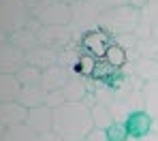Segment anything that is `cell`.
I'll return each mask as SVG.
<instances>
[{
	"mask_svg": "<svg viewBox=\"0 0 158 141\" xmlns=\"http://www.w3.org/2000/svg\"><path fill=\"white\" fill-rule=\"evenodd\" d=\"M92 128V109L85 103H64L53 109V131L64 141H83Z\"/></svg>",
	"mask_w": 158,
	"mask_h": 141,
	"instance_id": "6da1fadb",
	"label": "cell"
},
{
	"mask_svg": "<svg viewBox=\"0 0 158 141\" xmlns=\"http://www.w3.org/2000/svg\"><path fill=\"white\" fill-rule=\"evenodd\" d=\"M73 9V19H71V30H73V39L81 43V39L88 32L101 28V6L98 0H75L71 4Z\"/></svg>",
	"mask_w": 158,
	"mask_h": 141,
	"instance_id": "7a4b0ae2",
	"label": "cell"
},
{
	"mask_svg": "<svg viewBox=\"0 0 158 141\" xmlns=\"http://www.w3.org/2000/svg\"><path fill=\"white\" fill-rule=\"evenodd\" d=\"M137 24H139V9H135L131 4L107 9L101 13V30H105L111 36L135 32Z\"/></svg>",
	"mask_w": 158,
	"mask_h": 141,
	"instance_id": "3957f363",
	"label": "cell"
},
{
	"mask_svg": "<svg viewBox=\"0 0 158 141\" xmlns=\"http://www.w3.org/2000/svg\"><path fill=\"white\" fill-rule=\"evenodd\" d=\"M30 17L26 0H0V30L6 34L28 26Z\"/></svg>",
	"mask_w": 158,
	"mask_h": 141,
	"instance_id": "277c9868",
	"label": "cell"
},
{
	"mask_svg": "<svg viewBox=\"0 0 158 141\" xmlns=\"http://www.w3.org/2000/svg\"><path fill=\"white\" fill-rule=\"evenodd\" d=\"M39 43L45 45V47H52L56 52L64 49L66 45H71L75 39H73V30L71 26H41L39 32Z\"/></svg>",
	"mask_w": 158,
	"mask_h": 141,
	"instance_id": "5b68a950",
	"label": "cell"
},
{
	"mask_svg": "<svg viewBox=\"0 0 158 141\" xmlns=\"http://www.w3.org/2000/svg\"><path fill=\"white\" fill-rule=\"evenodd\" d=\"M24 64H28V60L26 54L19 47H15L11 41L0 45V73H13L15 75Z\"/></svg>",
	"mask_w": 158,
	"mask_h": 141,
	"instance_id": "8992f818",
	"label": "cell"
},
{
	"mask_svg": "<svg viewBox=\"0 0 158 141\" xmlns=\"http://www.w3.org/2000/svg\"><path fill=\"white\" fill-rule=\"evenodd\" d=\"M111 43H113L111 34H107L105 30L98 28V30H94V32H88L81 39V49L88 52V54H92V56H96V58H105L107 47Z\"/></svg>",
	"mask_w": 158,
	"mask_h": 141,
	"instance_id": "52a82bcc",
	"label": "cell"
},
{
	"mask_svg": "<svg viewBox=\"0 0 158 141\" xmlns=\"http://www.w3.org/2000/svg\"><path fill=\"white\" fill-rule=\"evenodd\" d=\"M26 124L34 131V133H36V135L53 131V109H49L47 105H41V107L28 109Z\"/></svg>",
	"mask_w": 158,
	"mask_h": 141,
	"instance_id": "ba28073f",
	"label": "cell"
},
{
	"mask_svg": "<svg viewBox=\"0 0 158 141\" xmlns=\"http://www.w3.org/2000/svg\"><path fill=\"white\" fill-rule=\"evenodd\" d=\"M28 120V107H24L19 101H6L0 103V124L2 126H17L26 124Z\"/></svg>",
	"mask_w": 158,
	"mask_h": 141,
	"instance_id": "9c48e42d",
	"label": "cell"
},
{
	"mask_svg": "<svg viewBox=\"0 0 158 141\" xmlns=\"http://www.w3.org/2000/svg\"><path fill=\"white\" fill-rule=\"evenodd\" d=\"M64 92V98L66 103H83V98L88 96L90 92V84H88V77L79 75L77 71L71 75V79L66 81V85L62 88Z\"/></svg>",
	"mask_w": 158,
	"mask_h": 141,
	"instance_id": "30bf717a",
	"label": "cell"
},
{
	"mask_svg": "<svg viewBox=\"0 0 158 141\" xmlns=\"http://www.w3.org/2000/svg\"><path fill=\"white\" fill-rule=\"evenodd\" d=\"M158 19V0H150L141 11H139V24H137V30L135 34L139 39H148L152 36V28Z\"/></svg>",
	"mask_w": 158,
	"mask_h": 141,
	"instance_id": "8fae6325",
	"label": "cell"
},
{
	"mask_svg": "<svg viewBox=\"0 0 158 141\" xmlns=\"http://www.w3.org/2000/svg\"><path fill=\"white\" fill-rule=\"evenodd\" d=\"M75 71H69V68H64V66H60V64H56L52 68H47V71H43V77H41V85L47 90V92H52V90H62L66 81L71 79V75H73Z\"/></svg>",
	"mask_w": 158,
	"mask_h": 141,
	"instance_id": "7c38bea8",
	"label": "cell"
},
{
	"mask_svg": "<svg viewBox=\"0 0 158 141\" xmlns=\"http://www.w3.org/2000/svg\"><path fill=\"white\" fill-rule=\"evenodd\" d=\"M26 60H28V64L41 68V71H47V68H52V66L58 64V52L52 49V47L39 45V47H34L32 52L26 54Z\"/></svg>",
	"mask_w": 158,
	"mask_h": 141,
	"instance_id": "4fadbf2b",
	"label": "cell"
},
{
	"mask_svg": "<svg viewBox=\"0 0 158 141\" xmlns=\"http://www.w3.org/2000/svg\"><path fill=\"white\" fill-rule=\"evenodd\" d=\"M152 122H154V118H152L148 111H135V113H131L128 120H126L128 135L135 137V139L145 137V135L152 131Z\"/></svg>",
	"mask_w": 158,
	"mask_h": 141,
	"instance_id": "5bb4252c",
	"label": "cell"
},
{
	"mask_svg": "<svg viewBox=\"0 0 158 141\" xmlns=\"http://www.w3.org/2000/svg\"><path fill=\"white\" fill-rule=\"evenodd\" d=\"M45 98H47V90L41 84H32V85H22V92L17 96V101L28 107V109H34V107H41L45 105Z\"/></svg>",
	"mask_w": 158,
	"mask_h": 141,
	"instance_id": "9a60e30c",
	"label": "cell"
},
{
	"mask_svg": "<svg viewBox=\"0 0 158 141\" xmlns=\"http://www.w3.org/2000/svg\"><path fill=\"white\" fill-rule=\"evenodd\" d=\"M9 41H11L15 47H19L24 54L32 52L34 47H39V45H41V43H39V36H36V32H34L32 28H28V26L15 30V32H11V34H9Z\"/></svg>",
	"mask_w": 158,
	"mask_h": 141,
	"instance_id": "2e32d148",
	"label": "cell"
},
{
	"mask_svg": "<svg viewBox=\"0 0 158 141\" xmlns=\"http://www.w3.org/2000/svg\"><path fill=\"white\" fill-rule=\"evenodd\" d=\"M19 92H22V84L17 79V75H13V73H0V103L17 101Z\"/></svg>",
	"mask_w": 158,
	"mask_h": 141,
	"instance_id": "e0dca14e",
	"label": "cell"
},
{
	"mask_svg": "<svg viewBox=\"0 0 158 141\" xmlns=\"http://www.w3.org/2000/svg\"><path fill=\"white\" fill-rule=\"evenodd\" d=\"M135 75L139 79L148 81H158V58H139L135 60Z\"/></svg>",
	"mask_w": 158,
	"mask_h": 141,
	"instance_id": "ac0fdd59",
	"label": "cell"
},
{
	"mask_svg": "<svg viewBox=\"0 0 158 141\" xmlns=\"http://www.w3.org/2000/svg\"><path fill=\"white\" fill-rule=\"evenodd\" d=\"M79 56H81V43L73 41L71 45H66L64 49L58 52V64L64 66V68H69V71H77Z\"/></svg>",
	"mask_w": 158,
	"mask_h": 141,
	"instance_id": "d6986e66",
	"label": "cell"
},
{
	"mask_svg": "<svg viewBox=\"0 0 158 141\" xmlns=\"http://www.w3.org/2000/svg\"><path fill=\"white\" fill-rule=\"evenodd\" d=\"M143 109L154 120L158 118V81H148L143 85Z\"/></svg>",
	"mask_w": 158,
	"mask_h": 141,
	"instance_id": "ffe728a7",
	"label": "cell"
},
{
	"mask_svg": "<svg viewBox=\"0 0 158 141\" xmlns=\"http://www.w3.org/2000/svg\"><path fill=\"white\" fill-rule=\"evenodd\" d=\"M39 135L28 126V124H17V126H9L2 135V141H36Z\"/></svg>",
	"mask_w": 158,
	"mask_h": 141,
	"instance_id": "44dd1931",
	"label": "cell"
},
{
	"mask_svg": "<svg viewBox=\"0 0 158 141\" xmlns=\"http://www.w3.org/2000/svg\"><path fill=\"white\" fill-rule=\"evenodd\" d=\"M118 75H120V68L111 66L105 58H98L96 68H94V73H92V79H98V81H107V84H111Z\"/></svg>",
	"mask_w": 158,
	"mask_h": 141,
	"instance_id": "7402d4cb",
	"label": "cell"
},
{
	"mask_svg": "<svg viewBox=\"0 0 158 141\" xmlns=\"http://www.w3.org/2000/svg\"><path fill=\"white\" fill-rule=\"evenodd\" d=\"M92 120H94V126L96 128H109L113 124V115H111V109L107 105H92Z\"/></svg>",
	"mask_w": 158,
	"mask_h": 141,
	"instance_id": "603a6c76",
	"label": "cell"
},
{
	"mask_svg": "<svg viewBox=\"0 0 158 141\" xmlns=\"http://www.w3.org/2000/svg\"><path fill=\"white\" fill-rule=\"evenodd\" d=\"M15 75H17V79H19L22 85H32V84H41L43 71L36 68V66H32V64H24Z\"/></svg>",
	"mask_w": 158,
	"mask_h": 141,
	"instance_id": "cb8c5ba5",
	"label": "cell"
},
{
	"mask_svg": "<svg viewBox=\"0 0 158 141\" xmlns=\"http://www.w3.org/2000/svg\"><path fill=\"white\" fill-rule=\"evenodd\" d=\"M135 56L139 58H156L158 56V41L148 36V39H139L137 47H135Z\"/></svg>",
	"mask_w": 158,
	"mask_h": 141,
	"instance_id": "d4e9b609",
	"label": "cell"
},
{
	"mask_svg": "<svg viewBox=\"0 0 158 141\" xmlns=\"http://www.w3.org/2000/svg\"><path fill=\"white\" fill-rule=\"evenodd\" d=\"M113 39V43L115 45H120L122 49H126V54H128V60H137L135 56V47H137V41H139V36L135 34V32H126V34H118V36H111Z\"/></svg>",
	"mask_w": 158,
	"mask_h": 141,
	"instance_id": "484cf974",
	"label": "cell"
},
{
	"mask_svg": "<svg viewBox=\"0 0 158 141\" xmlns=\"http://www.w3.org/2000/svg\"><path fill=\"white\" fill-rule=\"evenodd\" d=\"M105 60L109 62V64H111V66H115V68H122V66L128 62V54H126V49H122L120 45L111 43V45L107 47Z\"/></svg>",
	"mask_w": 158,
	"mask_h": 141,
	"instance_id": "4316f807",
	"label": "cell"
},
{
	"mask_svg": "<svg viewBox=\"0 0 158 141\" xmlns=\"http://www.w3.org/2000/svg\"><path fill=\"white\" fill-rule=\"evenodd\" d=\"M96 62H98L96 56H92V54H88V52L81 49L79 64H77V73L83 75V77H92V73H94V68H96Z\"/></svg>",
	"mask_w": 158,
	"mask_h": 141,
	"instance_id": "83f0119b",
	"label": "cell"
},
{
	"mask_svg": "<svg viewBox=\"0 0 158 141\" xmlns=\"http://www.w3.org/2000/svg\"><path fill=\"white\" fill-rule=\"evenodd\" d=\"M109 109H111V115H113V122H126L128 115L132 113L131 107L124 101H120V98H113V103L109 105Z\"/></svg>",
	"mask_w": 158,
	"mask_h": 141,
	"instance_id": "f1b7e54d",
	"label": "cell"
},
{
	"mask_svg": "<svg viewBox=\"0 0 158 141\" xmlns=\"http://www.w3.org/2000/svg\"><path fill=\"white\" fill-rule=\"evenodd\" d=\"M107 135H109V141H126L131 137L128 128H126V122H113L107 128Z\"/></svg>",
	"mask_w": 158,
	"mask_h": 141,
	"instance_id": "f546056e",
	"label": "cell"
},
{
	"mask_svg": "<svg viewBox=\"0 0 158 141\" xmlns=\"http://www.w3.org/2000/svg\"><path fill=\"white\" fill-rule=\"evenodd\" d=\"M64 103H66V98H64V92H62V90H52V92H47L45 105H47L49 109H58V107H62Z\"/></svg>",
	"mask_w": 158,
	"mask_h": 141,
	"instance_id": "4dcf8cb0",
	"label": "cell"
},
{
	"mask_svg": "<svg viewBox=\"0 0 158 141\" xmlns=\"http://www.w3.org/2000/svg\"><path fill=\"white\" fill-rule=\"evenodd\" d=\"M83 141H109V135H107V128H92L90 135L85 137Z\"/></svg>",
	"mask_w": 158,
	"mask_h": 141,
	"instance_id": "1f68e13d",
	"label": "cell"
},
{
	"mask_svg": "<svg viewBox=\"0 0 158 141\" xmlns=\"http://www.w3.org/2000/svg\"><path fill=\"white\" fill-rule=\"evenodd\" d=\"M128 4V0H98V6L101 11H107V9H115V6H124Z\"/></svg>",
	"mask_w": 158,
	"mask_h": 141,
	"instance_id": "d6a6232c",
	"label": "cell"
},
{
	"mask_svg": "<svg viewBox=\"0 0 158 141\" xmlns=\"http://www.w3.org/2000/svg\"><path fill=\"white\" fill-rule=\"evenodd\" d=\"M36 141H64V139H62L56 131H49V133H41Z\"/></svg>",
	"mask_w": 158,
	"mask_h": 141,
	"instance_id": "836d02e7",
	"label": "cell"
},
{
	"mask_svg": "<svg viewBox=\"0 0 158 141\" xmlns=\"http://www.w3.org/2000/svg\"><path fill=\"white\" fill-rule=\"evenodd\" d=\"M148 2H150V0H128V4H131V6H135V9H139V11H141Z\"/></svg>",
	"mask_w": 158,
	"mask_h": 141,
	"instance_id": "e575fe53",
	"label": "cell"
},
{
	"mask_svg": "<svg viewBox=\"0 0 158 141\" xmlns=\"http://www.w3.org/2000/svg\"><path fill=\"white\" fill-rule=\"evenodd\" d=\"M139 141H158V133H152V131H150L145 137H141Z\"/></svg>",
	"mask_w": 158,
	"mask_h": 141,
	"instance_id": "d590c367",
	"label": "cell"
},
{
	"mask_svg": "<svg viewBox=\"0 0 158 141\" xmlns=\"http://www.w3.org/2000/svg\"><path fill=\"white\" fill-rule=\"evenodd\" d=\"M6 41H9V34H6L4 30H0V45H2V43H6Z\"/></svg>",
	"mask_w": 158,
	"mask_h": 141,
	"instance_id": "8d00e7d4",
	"label": "cell"
},
{
	"mask_svg": "<svg viewBox=\"0 0 158 141\" xmlns=\"http://www.w3.org/2000/svg\"><path fill=\"white\" fill-rule=\"evenodd\" d=\"M152 39L158 41V19H156V24H154V28H152Z\"/></svg>",
	"mask_w": 158,
	"mask_h": 141,
	"instance_id": "74e56055",
	"label": "cell"
},
{
	"mask_svg": "<svg viewBox=\"0 0 158 141\" xmlns=\"http://www.w3.org/2000/svg\"><path fill=\"white\" fill-rule=\"evenodd\" d=\"M152 133H158V118L152 122Z\"/></svg>",
	"mask_w": 158,
	"mask_h": 141,
	"instance_id": "f35d334b",
	"label": "cell"
},
{
	"mask_svg": "<svg viewBox=\"0 0 158 141\" xmlns=\"http://www.w3.org/2000/svg\"><path fill=\"white\" fill-rule=\"evenodd\" d=\"M4 131H6V126H2V124H0V141H2V135H4Z\"/></svg>",
	"mask_w": 158,
	"mask_h": 141,
	"instance_id": "ab89813d",
	"label": "cell"
},
{
	"mask_svg": "<svg viewBox=\"0 0 158 141\" xmlns=\"http://www.w3.org/2000/svg\"><path fill=\"white\" fill-rule=\"evenodd\" d=\"M58 2H64V4H73L75 0H58Z\"/></svg>",
	"mask_w": 158,
	"mask_h": 141,
	"instance_id": "60d3db41",
	"label": "cell"
},
{
	"mask_svg": "<svg viewBox=\"0 0 158 141\" xmlns=\"http://www.w3.org/2000/svg\"><path fill=\"white\" fill-rule=\"evenodd\" d=\"M156 58H158V56H156Z\"/></svg>",
	"mask_w": 158,
	"mask_h": 141,
	"instance_id": "b9f144b4",
	"label": "cell"
}]
</instances>
